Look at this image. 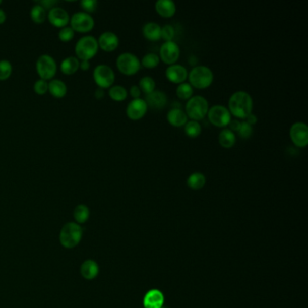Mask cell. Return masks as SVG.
<instances>
[{
    "instance_id": "cell-12",
    "label": "cell",
    "mask_w": 308,
    "mask_h": 308,
    "mask_svg": "<svg viewBox=\"0 0 308 308\" xmlns=\"http://www.w3.org/2000/svg\"><path fill=\"white\" fill-rule=\"evenodd\" d=\"M180 56V47L174 41L165 42L161 45L160 57L162 61L167 65H174Z\"/></svg>"
},
{
    "instance_id": "cell-33",
    "label": "cell",
    "mask_w": 308,
    "mask_h": 308,
    "mask_svg": "<svg viewBox=\"0 0 308 308\" xmlns=\"http://www.w3.org/2000/svg\"><path fill=\"white\" fill-rule=\"evenodd\" d=\"M160 61L159 56L155 52H148L144 55L142 61H140L141 65L146 68H155L158 66Z\"/></svg>"
},
{
    "instance_id": "cell-42",
    "label": "cell",
    "mask_w": 308,
    "mask_h": 308,
    "mask_svg": "<svg viewBox=\"0 0 308 308\" xmlns=\"http://www.w3.org/2000/svg\"><path fill=\"white\" fill-rule=\"evenodd\" d=\"M56 4V2L55 1H51V0H44V1H41V2H38V5L40 6H42L43 8H44L45 9H51V8H53V6Z\"/></svg>"
},
{
    "instance_id": "cell-8",
    "label": "cell",
    "mask_w": 308,
    "mask_h": 308,
    "mask_svg": "<svg viewBox=\"0 0 308 308\" xmlns=\"http://www.w3.org/2000/svg\"><path fill=\"white\" fill-rule=\"evenodd\" d=\"M93 79L99 88L106 89L112 86L115 81V74L109 66L99 65L93 71Z\"/></svg>"
},
{
    "instance_id": "cell-32",
    "label": "cell",
    "mask_w": 308,
    "mask_h": 308,
    "mask_svg": "<svg viewBox=\"0 0 308 308\" xmlns=\"http://www.w3.org/2000/svg\"><path fill=\"white\" fill-rule=\"evenodd\" d=\"M201 131H202L201 124L196 120L192 119L190 121H187L184 126V132L190 138H196L197 136H199Z\"/></svg>"
},
{
    "instance_id": "cell-16",
    "label": "cell",
    "mask_w": 308,
    "mask_h": 308,
    "mask_svg": "<svg viewBox=\"0 0 308 308\" xmlns=\"http://www.w3.org/2000/svg\"><path fill=\"white\" fill-rule=\"evenodd\" d=\"M119 44V39L117 35L113 32H104L101 34L98 40L99 47L101 48L105 52H113L117 49Z\"/></svg>"
},
{
    "instance_id": "cell-3",
    "label": "cell",
    "mask_w": 308,
    "mask_h": 308,
    "mask_svg": "<svg viewBox=\"0 0 308 308\" xmlns=\"http://www.w3.org/2000/svg\"><path fill=\"white\" fill-rule=\"evenodd\" d=\"M188 78L193 87L205 89L213 83V73L207 66H195L188 74Z\"/></svg>"
},
{
    "instance_id": "cell-2",
    "label": "cell",
    "mask_w": 308,
    "mask_h": 308,
    "mask_svg": "<svg viewBox=\"0 0 308 308\" xmlns=\"http://www.w3.org/2000/svg\"><path fill=\"white\" fill-rule=\"evenodd\" d=\"M83 230L76 222H67L63 226L59 240L61 246L66 249H74L78 246L83 239Z\"/></svg>"
},
{
    "instance_id": "cell-39",
    "label": "cell",
    "mask_w": 308,
    "mask_h": 308,
    "mask_svg": "<svg viewBox=\"0 0 308 308\" xmlns=\"http://www.w3.org/2000/svg\"><path fill=\"white\" fill-rule=\"evenodd\" d=\"M34 91L38 95H44L48 91V83L44 80H37L34 84Z\"/></svg>"
},
{
    "instance_id": "cell-26",
    "label": "cell",
    "mask_w": 308,
    "mask_h": 308,
    "mask_svg": "<svg viewBox=\"0 0 308 308\" xmlns=\"http://www.w3.org/2000/svg\"><path fill=\"white\" fill-rule=\"evenodd\" d=\"M187 186L194 189V190H199L203 188L206 182V178L204 174L200 172H195L190 174L187 178Z\"/></svg>"
},
{
    "instance_id": "cell-1",
    "label": "cell",
    "mask_w": 308,
    "mask_h": 308,
    "mask_svg": "<svg viewBox=\"0 0 308 308\" xmlns=\"http://www.w3.org/2000/svg\"><path fill=\"white\" fill-rule=\"evenodd\" d=\"M253 100L252 96L244 91L234 92L229 100V110L230 114L239 118H246L252 113Z\"/></svg>"
},
{
    "instance_id": "cell-48",
    "label": "cell",
    "mask_w": 308,
    "mask_h": 308,
    "mask_svg": "<svg viewBox=\"0 0 308 308\" xmlns=\"http://www.w3.org/2000/svg\"><path fill=\"white\" fill-rule=\"evenodd\" d=\"M161 308H165V307H164V306H162V307H161Z\"/></svg>"
},
{
    "instance_id": "cell-6",
    "label": "cell",
    "mask_w": 308,
    "mask_h": 308,
    "mask_svg": "<svg viewBox=\"0 0 308 308\" xmlns=\"http://www.w3.org/2000/svg\"><path fill=\"white\" fill-rule=\"evenodd\" d=\"M117 67L119 72L126 75H133L139 72L141 63L137 55L131 52H123L117 59Z\"/></svg>"
},
{
    "instance_id": "cell-18",
    "label": "cell",
    "mask_w": 308,
    "mask_h": 308,
    "mask_svg": "<svg viewBox=\"0 0 308 308\" xmlns=\"http://www.w3.org/2000/svg\"><path fill=\"white\" fill-rule=\"evenodd\" d=\"M145 101L148 106L155 109H161L167 103V96L164 91L155 90L146 96Z\"/></svg>"
},
{
    "instance_id": "cell-46",
    "label": "cell",
    "mask_w": 308,
    "mask_h": 308,
    "mask_svg": "<svg viewBox=\"0 0 308 308\" xmlns=\"http://www.w3.org/2000/svg\"><path fill=\"white\" fill-rule=\"evenodd\" d=\"M6 19H7V16H6V13H5L4 10L0 9V25L4 24L5 21H6Z\"/></svg>"
},
{
    "instance_id": "cell-31",
    "label": "cell",
    "mask_w": 308,
    "mask_h": 308,
    "mask_svg": "<svg viewBox=\"0 0 308 308\" xmlns=\"http://www.w3.org/2000/svg\"><path fill=\"white\" fill-rule=\"evenodd\" d=\"M139 89L146 94L151 93L156 89V82L151 76H144L139 81Z\"/></svg>"
},
{
    "instance_id": "cell-43",
    "label": "cell",
    "mask_w": 308,
    "mask_h": 308,
    "mask_svg": "<svg viewBox=\"0 0 308 308\" xmlns=\"http://www.w3.org/2000/svg\"><path fill=\"white\" fill-rule=\"evenodd\" d=\"M245 119H246L245 121L248 122L249 124H251L252 126H253L254 124H256L257 120H258V118H257L256 116L253 113H251L250 115H248Z\"/></svg>"
},
{
    "instance_id": "cell-27",
    "label": "cell",
    "mask_w": 308,
    "mask_h": 308,
    "mask_svg": "<svg viewBox=\"0 0 308 308\" xmlns=\"http://www.w3.org/2000/svg\"><path fill=\"white\" fill-rule=\"evenodd\" d=\"M236 142V136L234 132L230 131L229 129H224L219 134V143L223 148H231L234 146Z\"/></svg>"
},
{
    "instance_id": "cell-38",
    "label": "cell",
    "mask_w": 308,
    "mask_h": 308,
    "mask_svg": "<svg viewBox=\"0 0 308 308\" xmlns=\"http://www.w3.org/2000/svg\"><path fill=\"white\" fill-rule=\"evenodd\" d=\"M238 132L243 139H249L253 133V127L244 120L243 122H240V128Z\"/></svg>"
},
{
    "instance_id": "cell-23",
    "label": "cell",
    "mask_w": 308,
    "mask_h": 308,
    "mask_svg": "<svg viewBox=\"0 0 308 308\" xmlns=\"http://www.w3.org/2000/svg\"><path fill=\"white\" fill-rule=\"evenodd\" d=\"M143 35L150 41H157L161 38V26L155 22H148L143 26Z\"/></svg>"
},
{
    "instance_id": "cell-15",
    "label": "cell",
    "mask_w": 308,
    "mask_h": 308,
    "mask_svg": "<svg viewBox=\"0 0 308 308\" xmlns=\"http://www.w3.org/2000/svg\"><path fill=\"white\" fill-rule=\"evenodd\" d=\"M165 76L172 83H184L188 77V72L184 66L174 64L166 68Z\"/></svg>"
},
{
    "instance_id": "cell-10",
    "label": "cell",
    "mask_w": 308,
    "mask_h": 308,
    "mask_svg": "<svg viewBox=\"0 0 308 308\" xmlns=\"http://www.w3.org/2000/svg\"><path fill=\"white\" fill-rule=\"evenodd\" d=\"M71 27L79 33H88L94 27V19L90 14L77 12L70 19Z\"/></svg>"
},
{
    "instance_id": "cell-36",
    "label": "cell",
    "mask_w": 308,
    "mask_h": 308,
    "mask_svg": "<svg viewBox=\"0 0 308 308\" xmlns=\"http://www.w3.org/2000/svg\"><path fill=\"white\" fill-rule=\"evenodd\" d=\"M58 36H59V39L61 40V42L67 43V42H70L71 40L74 38V31L72 29L71 26H66V27L61 28L59 32V34H58Z\"/></svg>"
},
{
    "instance_id": "cell-9",
    "label": "cell",
    "mask_w": 308,
    "mask_h": 308,
    "mask_svg": "<svg viewBox=\"0 0 308 308\" xmlns=\"http://www.w3.org/2000/svg\"><path fill=\"white\" fill-rule=\"evenodd\" d=\"M207 115L210 122L217 127L228 126L231 119L230 110L221 105H214L209 108Z\"/></svg>"
},
{
    "instance_id": "cell-30",
    "label": "cell",
    "mask_w": 308,
    "mask_h": 308,
    "mask_svg": "<svg viewBox=\"0 0 308 308\" xmlns=\"http://www.w3.org/2000/svg\"><path fill=\"white\" fill-rule=\"evenodd\" d=\"M109 95L112 100H116V101H122L126 99L128 91L121 85H114L109 89Z\"/></svg>"
},
{
    "instance_id": "cell-14",
    "label": "cell",
    "mask_w": 308,
    "mask_h": 308,
    "mask_svg": "<svg viewBox=\"0 0 308 308\" xmlns=\"http://www.w3.org/2000/svg\"><path fill=\"white\" fill-rule=\"evenodd\" d=\"M48 20L50 24L55 27L64 28L70 22L69 14L66 9L61 8H52L47 14Z\"/></svg>"
},
{
    "instance_id": "cell-20",
    "label": "cell",
    "mask_w": 308,
    "mask_h": 308,
    "mask_svg": "<svg viewBox=\"0 0 308 308\" xmlns=\"http://www.w3.org/2000/svg\"><path fill=\"white\" fill-rule=\"evenodd\" d=\"M155 7L156 12L164 18L173 17L176 11V6L172 0H158L156 1Z\"/></svg>"
},
{
    "instance_id": "cell-4",
    "label": "cell",
    "mask_w": 308,
    "mask_h": 308,
    "mask_svg": "<svg viewBox=\"0 0 308 308\" xmlns=\"http://www.w3.org/2000/svg\"><path fill=\"white\" fill-rule=\"evenodd\" d=\"M208 110V101L203 96H193L188 100L186 105L187 117L196 121L204 118L207 115Z\"/></svg>"
},
{
    "instance_id": "cell-37",
    "label": "cell",
    "mask_w": 308,
    "mask_h": 308,
    "mask_svg": "<svg viewBox=\"0 0 308 308\" xmlns=\"http://www.w3.org/2000/svg\"><path fill=\"white\" fill-rule=\"evenodd\" d=\"M80 6L84 10L85 13H93L98 8L97 0H83L80 2Z\"/></svg>"
},
{
    "instance_id": "cell-24",
    "label": "cell",
    "mask_w": 308,
    "mask_h": 308,
    "mask_svg": "<svg viewBox=\"0 0 308 308\" xmlns=\"http://www.w3.org/2000/svg\"><path fill=\"white\" fill-rule=\"evenodd\" d=\"M80 68V61L78 58L74 56H69L61 61V73L66 75H72L75 74Z\"/></svg>"
},
{
    "instance_id": "cell-5",
    "label": "cell",
    "mask_w": 308,
    "mask_h": 308,
    "mask_svg": "<svg viewBox=\"0 0 308 308\" xmlns=\"http://www.w3.org/2000/svg\"><path fill=\"white\" fill-rule=\"evenodd\" d=\"M99 50L98 40L91 35L83 36L78 40L75 45V53L82 61H89L95 56Z\"/></svg>"
},
{
    "instance_id": "cell-44",
    "label": "cell",
    "mask_w": 308,
    "mask_h": 308,
    "mask_svg": "<svg viewBox=\"0 0 308 308\" xmlns=\"http://www.w3.org/2000/svg\"><path fill=\"white\" fill-rule=\"evenodd\" d=\"M95 97L96 99H98V100L102 99V98L104 97V91H103V89L98 88L95 91Z\"/></svg>"
},
{
    "instance_id": "cell-47",
    "label": "cell",
    "mask_w": 308,
    "mask_h": 308,
    "mask_svg": "<svg viewBox=\"0 0 308 308\" xmlns=\"http://www.w3.org/2000/svg\"><path fill=\"white\" fill-rule=\"evenodd\" d=\"M2 4V1H1V0H0V5Z\"/></svg>"
},
{
    "instance_id": "cell-21",
    "label": "cell",
    "mask_w": 308,
    "mask_h": 308,
    "mask_svg": "<svg viewBox=\"0 0 308 308\" xmlns=\"http://www.w3.org/2000/svg\"><path fill=\"white\" fill-rule=\"evenodd\" d=\"M187 113L180 108H173L167 113V120L173 126H183L187 124Z\"/></svg>"
},
{
    "instance_id": "cell-40",
    "label": "cell",
    "mask_w": 308,
    "mask_h": 308,
    "mask_svg": "<svg viewBox=\"0 0 308 308\" xmlns=\"http://www.w3.org/2000/svg\"><path fill=\"white\" fill-rule=\"evenodd\" d=\"M229 126V130L234 132V131H239V128H240V122L237 119H230V123L228 124Z\"/></svg>"
},
{
    "instance_id": "cell-25",
    "label": "cell",
    "mask_w": 308,
    "mask_h": 308,
    "mask_svg": "<svg viewBox=\"0 0 308 308\" xmlns=\"http://www.w3.org/2000/svg\"><path fill=\"white\" fill-rule=\"evenodd\" d=\"M74 218L79 225L85 223L90 218V209L85 204H78L74 210Z\"/></svg>"
},
{
    "instance_id": "cell-19",
    "label": "cell",
    "mask_w": 308,
    "mask_h": 308,
    "mask_svg": "<svg viewBox=\"0 0 308 308\" xmlns=\"http://www.w3.org/2000/svg\"><path fill=\"white\" fill-rule=\"evenodd\" d=\"M80 272L84 279L93 280L98 277L99 272H100V268L95 261L86 260L83 261V264L81 265Z\"/></svg>"
},
{
    "instance_id": "cell-11",
    "label": "cell",
    "mask_w": 308,
    "mask_h": 308,
    "mask_svg": "<svg viewBox=\"0 0 308 308\" xmlns=\"http://www.w3.org/2000/svg\"><path fill=\"white\" fill-rule=\"evenodd\" d=\"M291 140L296 147L304 148L308 143V127L304 122H295L290 128Z\"/></svg>"
},
{
    "instance_id": "cell-41",
    "label": "cell",
    "mask_w": 308,
    "mask_h": 308,
    "mask_svg": "<svg viewBox=\"0 0 308 308\" xmlns=\"http://www.w3.org/2000/svg\"><path fill=\"white\" fill-rule=\"evenodd\" d=\"M130 93H131V95L132 96L134 99H139L140 95H141V90L139 89L138 85H133V86H131V87Z\"/></svg>"
},
{
    "instance_id": "cell-45",
    "label": "cell",
    "mask_w": 308,
    "mask_h": 308,
    "mask_svg": "<svg viewBox=\"0 0 308 308\" xmlns=\"http://www.w3.org/2000/svg\"><path fill=\"white\" fill-rule=\"evenodd\" d=\"M80 68L83 71H87L90 68V61L83 60L80 63Z\"/></svg>"
},
{
    "instance_id": "cell-13",
    "label": "cell",
    "mask_w": 308,
    "mask_h": 308,
    "mask_svg": "<svg viewBox=\"0 0 308 308\" xmlns=\"http://www.w3.org/2000/svg\"><path fill=\"white\" fill-rule=\"evenodd\" d=\"M148 106L144 99H133L127 106V116L131 119L137 120L145 116L148 111Z\"/></svg>"
},
{
    "instance_id": "cell-29",
    "label": "cell",
    "mask_w": 308,
    "mask_h": 308,
    "mask_svg": "<svg viewBox=\"0 0 308 308\" xmlns=\"http://www.w3.org/2000/svg\"><path fill=\"white\" fill-rule=\"evenodd\" d=\"M193 93H194V89L189 83L184 82L180 83L176 88V95L181 100H189L193 97Z\"/></svg>"
},
{
    "instance_id": "cell-7",
    "label": "cell",
    "mask_w": 308,
    "mask_h": 308,
    "mask_svg": "<svg viewBox=\"0 0 308 308\" xmlns=\"http://www.w3.org/2000/svg\"><path fill=\"white\" fill-rule=\"evenodd\" d=\"M36 72L42 80H51L56 74V61L52 56L43 54L36 61Z\"/></svg>"
},
{
    "instance_id": "cell-34",
    "label": "cell",
    "mask_w": 308,
    "mask_h": 308,
    "mask_svg": "<svg viewBox=\"0 0 308 308\" xmlns=\"http://www.w3.org/2000/svg\"><path fill=\"white\" fill-rule=\"evenodd\" d=\"M12 66L10 61L7 60H1L0 61V81H6L10 77L12 74Z\"/></svg>"
},
{
    "instance_id": "cell-28",
    "label": "cell",
    "mask_w": 308,
    "mask_h": 308,
    "mask_svg": "<svg viewBox=\"0 0 308 308\" xmlns=\"http://www.w3.org/2000/svg\"><path fill=\"white\" fill-rule=\"evenodd\" d=\"M30 17L35 24H43L47 17L46 9L40 5H35L31 9Z\"/></svg>"
},
{
    "instance_id": "cell-17",
    "label": "cell",
    "mask_w": 308,
    "mask_h": 308,
    "mask_svg": "<svg viewBox=\"0 0 308 308\" xmlns=\"http://www.w3.org/2000/svg\"><path fill=\"white\" fill-rule=\"evenodd\" d=\"M165 303L164 294L158 289H151L144 296L145 308H161Z\"/></svg>"
},
{
    "instance_id": "cell-35",
    "label": "cell",
    "mask_w": 308,
    "mask_h": 308,
    "mask_svg": "<svg viewBox=\"0 0 308 308\" xmlns=\"http://www.w3.org/2000/svg\"><path fill=\"white\" fill-rule=\"evenodd\" d=\"M174 35L175 30L172 25H165L163 27H161V38L165 40V42L173 41Z\"/></svg>"
},
{
    "instance_id": "cell-22",
    "label": "cell",
    "mask_w": 308,
    "mask_h": 308,
    "mask_svg": "<svg viewBox=\"0 0 308 308\" xmlns=\"http://www.w3.org/2000/svg\"><path fill=\"white\" fill-rule=\"evenodd\" d=\"M48 91L57 99L64 98L67 93V86L61 80H52L48 83Z\"/></svg>"
}]
</instances>
